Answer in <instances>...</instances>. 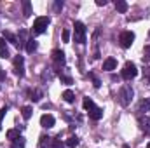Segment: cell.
I'll list each match as a JSON object with an SVG mask.
<instances>
[{"mask_svg":"<svg viewBox=\"0 0 150 148\" xmlns=\"http://www.w3.org/2000/svg\"><path fill=\"white\" fill-rule=\"evenodd\" d=\"M49 23H51V19L47 18V16H40L37 18L35 21H33V26H32V32L35 33V35H42L45 30H47V26H49Z\"/></svg>","mask_w":150,"mask_h":148,"instance_id":"cell-1","label":"cell"},{"mask_svg":"<svg viewBox=\"0 0 150 148\" xmlns=\"http://www.w3.org/2000/svg\"><path fill=\"white\" fill-rule=\"evenodd\" d=\"M133 87L131 85H122L120 87V91H119V101H120V105L122 106H127L129 103H131V99H133Z\"/></svg>","mask_w":150,"mask_h":148,"instance_id":"cell-2","label":"cell"},{"mask_svg":"<svg viewBox=\"0 0 150 148\" xmlns=\"http://www.w3.org/2000/svg\"><path fill=\"white\" fill-rule=\"evenodd\" d=\"M120 75H122L124 80H131V78H134V77L138 75V68H136V65L131 63V61H127V63L124 65V68H122Z\"/></svg>","mask_w":150,"mask_h":148,"instance_id":"cell-3","label":"cell"},{"mask_svg":"<svg viewBox=\"0 0 150 148\" xmlns=\"http://www.w3.org/2000/svg\"><path fill=\"white\" fill-rule=\"evenodd\" d=\"M74 33H75V42H79V44H84L86 42V26H84V23L75 21Z\"/></svg>","mask_w":150,"mask_h":148,"instance_id":"cell-4","label":"cell"},{"mask_svg":"<svg viewBox=\"0 0 150 148\" xmlns=\"http://www.w3.org/2000/svg\"><path fill=\"white\" fill-rule=\"evenodd\" d=\"M119 42H120V45H122L124 49L131 47L133 42H134V33H133V32H122L120 37H119Z\"/></svg>","mask_w":150,"mask_h":148,"instance_id":"cell-5","label":"cell"},{"mask_svg":"<svg viewBox=\"0 0 150 148\" xmlns=\"http://www.w3.org/2000/svg\"><path fill=\"white\" fill-rule=\"evenodd\" d=\"M14 73L18 75V77H23L25 75V59H23L21 54H18L14 58Z\"/></svg>","mask_w":150,"mask_h":148,"instance_id":"cell-6","label":"cell"},{"mask_svg":"<svg viewBox=\"0 0 150 148\" xmlns=\"http://www.w3.org/2000/svg\"><path fill=\"white\" fill-rule=\"evenodd\" d=\"M54 117L52 115H49V113H44L42 117H40V125L42 127H45V129H51L52 125H54Z\"/></svg>","mask_w":150,"mask_h":148,"instance_id":"cell-7","label":"cell"},{"mask_svg":"<svg viewBox=\"0 0 150 148\" xmlns=\"http://www.w3.org/2000/svg\"><path fill=\"white\" fill-rule=\"evenodd\" d=\"M52 61H56V63H65V52L63 51H59V49H56V51H52Z\"/></svg>","mask_w":150,"mask_h":148,"instance_id":"cell-8","label":"cell"},{"mask_svg":"<svg viewBox=\"0 0 150 148\" xmlns=\"http://www.w3.org/2000/svg\"><path fill=\"white\" fill-rule=\"evenodd\" d=\"M117 68V61L113 59V58H108V59H105V63H103V70H107V72H112Z\"/></svg>","mask_w":150,"mask_h":148,"instance_id":"cell-9","label":"cell"},{"mask_svg":"<svg viewBox=\"0 0 150 148\" xmlns=\"http://www.w3.org/2000/svg\"><path fill=\"white\" fill-rule=\"evenodd\" d=\"M89 117H91L93 120H100V118L103 117V110H101L100 106H94L93 110L89 111Z\"/></svg>","mask_w":150,"mask_h":148,"instance_id":"cell-10","label":"cell"},{"mask_svg":"<svg viewBox=\"0 0 150 148\" xmlns=\"http://www.w3.org/2000/svg\"><path fill=\"white\" fill-rule=\"evenodd\" d=\"M37 47H38V44H37V40L35 38H28L26 40V52H35L37 51Z\"/></svg>","mask_w":150,"mask_h":148,"instance_id":"cell-11","label":"cell"},{"mask_svg":"<svg viewBox=\"0 0 150 148\" xmlns=\"http://www.w3.org/2000/svg\"><path fill=\"white\" fill-rule=\"evenodd\" d=\"M140 127H142L143 131H150V113H147L145 117L140 118Z\"/></svg>","mask_w":150,"mask_h":148,"instance_id":"cell-12","label":"cell"},{"mask_svg":"<svg viewBox=\"0 0 150 148\" xmlns=\"http://www.w3.org/2000/svg\"><path fill=\"white\" fill-rule=\"evenodd\" d=\"M52 145V140L49 136H40V141H38V148H51Z\"/></svg>","mask_w":150,"mask_h":148,"instance_id":"cell-13","label":"cell"},{"mask_svg":"<svg viewBox=\"0 0 150 148\" xmlns=\"http://www.w3.org/2000/svg\"><path fill=\"white\" fill-rule=\"evenodd\" d=\"M138 111H142V113L150 111V98H147V99H142V101H140V105H138Z\"/></svg>","mask_w":150,"mask_h":148,"instance_id":"cell-14","label":"cell"},{"mask_svg":"<svg viewBox=\"0 0 150 148\" xmlns=\"http://www.w3.org/2000/svg\"><path fill=\"white\" fill-rule=\"evenodd\" d=\"M115 9L119 11V12H127V2H124V0H117L115 2Z\"/></svg>","mask_w":150,"mask_h":148,"instance_id":"cell-15","label":"cell"},{"mask_svg":"<svg viewBox=\"0 0 150 148\" xmlns=\"http://www.w3.org/2000/svg\"><path fill=\"white\" fill-rule=\"evenodd\" d=\"M63 99L67 101V103H74V99H75V94L70 91V89H67L65 92H63Z\"/></svg>","mask_w":150,"mask_h":148,"instance_id":"cell-16","label":"cell"},{"mask_svg":"<svg viewBox=\"0 0 150 148\" xmlns=\"http://www.w3.org/2000/svg\"><path fill=\"white\" fill-rule=\"evenodd\" d=\"M23 11H25V18H30L32 16V4L28 0L23 2Z\"/></svg>","mask_w":150,"mask_h":148,"instance_id":"cell-17","label":"cell"},{"mask_svg":"<svg viewBox=\"0 0 150 148\" xmlns=\"http://www.w3.org/2000/svg\"><path fill=\"white\" fill-rule=\"evenodd\" d=\"M65 145H67L68 148H75L77 145H79V138H77V136H70V138L67 140V143H65Z\"/></svg>","mask_w":150,"mask_h":148,"instance_id":"cell-18","label":"cell"},{"mask_svg":"<svg viewBox=\"0 0 150 148\" xmlns=\"http://www.w3.org/2000/svg\"><path fill=\"white\" fill-rule=\"evenodd\" d=\"M18 138H19V131H16V129H9V131H7V140L14 141V140H18Z\"/></svg>","mask_w":150,"mask_h":148,"instance_id":"cell-19","label":"cell"},{"mask_svg":"<svg viewBox=\"0 0 150 148\" xmlns=\"http://www.w3.org/2000/svg\"><path fill=\"white\" fill-rule=\"evenodd\" d=\"M32 106H23V108H21V115H23V118H25V120H28V118H30V117H32Z\"/></svg>","mask_w":150,"mask_h":148,"instance_id":"cell-20","label":"cell"},{"mask_svg":"<svg viewBox=\"0 0 150 148\" xmlns=\"http://www.w3.org/2000/svg\"><path fill=\"white\" fill-rule=\"evenodd\" d=\"M12 148H25V138L19 136L18 140H14L12 141Z\"/></svg>","mask_w":150,"mask_h":148,"instance_id":"cell-21","label":"cell"},{"mask_svg":"<svg viewBox=\"0 0 150 148\" xmlns=\"http://www.w3.org/2000/svg\"><path fill=\"white\" fill-rule=\"evenodd\" d=\"M82 105H84V108H86L87 111H91L93 108H94V103H93V99H89V98H84Z\"/></svg>","mask_w":150,"mask_h":148,"instance_id":"cell-22","label":"cell"},{"mask_svg":"<svg viewBox=\"0 0 150 148\" xmlns=\"http://www.w3.org/2000/svg\"><path fill=\"white\" fill-rule=\"evenodd\" d=\"M30 96H32L30 99H33V101L37 103V101H40V98H42V91L35 89V91H32V92H30Z\"/></svg>","mask_w":150,"mask_h":148,"instance_id":"cell-23","label":"cell"},{"mask_svg":"<svg viewBox=\"0 0 150 148\" xmlns=\"http://www.w3.org/2000/svg\"><path fill=\"white\" fill-rule=\"evenodd\" d=\"M4 38H7V40H9L11 44H14V45H18V38L14 37L12 33H9V32H5V33H4Z\"/></svg>","mask_w":150,"mask_h":148,"instance_id":"cell-24","label":"cell"},{"mask_svg":"<svg viewBox=\"0 0 150 148\" xmlns=\"http://www.w3.org/2000/svg\"><path fill=\"white\" fill-rule=\"evenodd\" d=\"M51 148H65V145L61 143V136H59V138H56V140H52V145H51Z\"/></svg>","mask_w":150,"mask_h":148,"instance_id":"cell-25","label":"cell"},{"mask_svg":"<svg viewBox=\"0 0 150 148\" xmlns=\"http://www.w3.org/2000/svg\"><path fill=\"white\" fill-rule=\"evenodd\" d=\"M89 77H91V78H93V82H94L93 85H94V87L98 89V87L101 85V82H100V78H98V77H96V75H94V73H89Z\"/></svg>","mask_w":150,"mask_h":148,"instance_id":"cell-26","label":"cell"},{"mask_svg":"<svg viewBox=\"0 0 150 148\" xmlns=\"http://www.w3.org/2000/svg\"><path fill=\"white\" fill-rule=\"evenodd\" d=\"M143 61H150V45H145V51H143Z\"/></svg>","mask_w":150,"mask_h":148,"instance_id":"cell-27","label":"cell"},{"mask_svg":"<svg viewBox=\"0 0 150 148\" xmlns=\"http://www.w3.org/2000/svg\"><path fill=\"white\" fill-rule=\"evenodd\" d=\"M7 110H9V106H4V108H0V129H2V118L5 117Z\"/></svg>","mask_w":150,"mask_h":148,"instance_id":"cell-28","label":"cell"},{"mask_svg":"<svg viewBox=\"0 0 150 148\" xmlns=\"http://www.w3.org/2000/svg\"><path fill=\"white\" fill-rule=\"evenodd\" d=\"M63 42H70V30H63Z\"/></svg>","mask_w":150,"mask_h":148,"instance_id":"cell-29","label":"cell"},{"mask_svg":"<svg viewBox=\"0 0 150 148\" xmlns=\"http://www.w3.org/2000/svg\"><path fill=\"white\" fill-rule=\"evenodd\" d=\"M0 58L7 59V58H9V51H7V49H2V51H0Z\"/></svg>","mask_w":150,"mask_h":148,"instance_id":"cell-30","label":"cell"},{"mask_svg":"<svg viewBox=\"0 0 150 148\" xmlns=\"http://www.w3.org/2000/svg\"><path fill=\"white\" fill-rule=\"evenodd\" d=\"M59 78H61V82H65V84H72V82H74V80H72L70 77H63V75H61Z\"/></svg>","mask_w":150,"mask_h":148,"instance_id":"cell-31","label":"cell"},{"mask_svg":"<svg viewBox=\"0 0 150 148\" xmlns=\"http://www.w3.org/2000/svg\"><path fill=\"white\" fill-rule=\"evenodd\" d=\"M2 49H7V47H5V38L4 37H0V51H2Z\"/></svg>","mask_w":150,"mask_h":148,"instance_id":"cell-32","label":"cell"},{"mask_svg":"<svg viewBox=\"0 0 150 148\" xmlns=\"http://www.w3.org/2000/svg\"><path fill=\"white\" fill-rule=\"evenodd\" d=\"M96 5H100V7L101 5H107V0H96Z\"/></svg>","mask_w":150,"mask_h":148,"instance_id":"cell-33","label":"cell"},{"mask_svg":"<svg viewBox=\"0 0 150 148\" xmlns=\"http://www.w3.org/2000/svg\"><path fill=\"white\" fill-rule=\"evenodd\" d=\"M2 80H5V72L0 68V82H2Z\"/></svg>","mask_w":150,"mask_h":148,"instance_id":"cell-34","label":"cell"},{"mask_svg":"<svg viewBox=\"0 0 150 148\" xmlns=\"http://www.w3.org/2000/svg\"><path fill=\"white\" fill-rule=\"evenodd\" d=\"M61 7H63V2H56L54 4V9H61Z\"/></svg>","mask_w":150,"mask_h":148,"instance_id":"cell-35","label":"cell"},{"mask_svg":"<svg viewBox=\"0 0 150 148\" xmlns=\"http://www.w3.org/2000/svg\"><path fill=\"white\" fill-rule=\"evenodd\" d=\"M147 80H149V84H150V70L147 72Z\"/></svg>","mask_w":150,"mask_h":148,"instance_id":"cell-36","label":"cell"},{"mask_svg":"<svg viewBox=\"0 0 150 148\" xmlns=\"http://www.w3.org/2000/svg\"><path fill=\"white\" fill-rule=\"evenodd\" d=\"M122 148H129V147H127V145H124V147H122Z\"/></svg>","mask_w":150,"mask_h":148,"instance_id":"cell-37","label":"cell"},{"mask_svg":"<svg viewBox=\"0 0 150 148\" xmlns=\"http://www.w3.org/2000/svg\"><path fill=\"white\" fill-rule=\"evenodd\" d=\"M147 148H150V143H149V145H147Z\"/></svg>","mask_w":150,"mask_h":148,"instance_id":"cell-38","label":"cell"},{"mask_svg":"<svg viewBox=\"0 0 150 148\" xmlns=\"http://www.w3.org/2000/svg\"><path fill=\"white\" fill-rule=\"evenodd\" d=\"M149 37H150V32H149Z\"/></svg>","mask_w":150,"mask_h":148,"instance_id":"cell-39","label":"cell"}]
</instances>
